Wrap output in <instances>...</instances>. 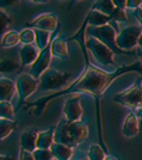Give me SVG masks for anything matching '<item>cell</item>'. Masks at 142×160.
<instances>
[{
    "label": "cell",
    "instance_id": "ba28073f",
    "mask_svg": "<svg viewBox=\"0 0 142 160\" xmlns=\"http://www.w3.org/2000/svg\"><path fill=\"white\" fill-rule=\"evenodd\" d=\"M54 141L56 143H61L71 148H74L78 146V143L73 140V138L71 136L69 133V121L65 117L57 123V126L55 127V135Z\"/></svg>",
    "mask_w": 142,
    "mask_h": 160
},
{
    "label": "cell",
    "instance_id": "74e56055",
    "mask_svg": "<svg viewBox=\"0 0 142 160\" xmlns=\"http://www.w3.org/2000/svg\"><path fill=\"white\" fill-rule=\"evenodd\" d=\"M137 117H139L140 120H142V107L139 108V113H137Z\"/></svg>",
    "mask_w": 142,
    "mask_h": 160
},
{
    "label": "cell",
    "instance_id": "8d00e7d4",
    "mask_svg": "<svg viewBox=\"0 0 142 160\" xmlns=\"http://www.w3.org/2000/svg\"><path fill=\"white\" fill-rule=\"evenodd\" d=\"M0 160H13V158H11V157H6V155H1V159Z\"/></svg>",
    "mask_w": 142,
    "mask_h": 160
},
{
    "label": "cell",
    "instance_id": "2e32d148",
    "mask_svg": "<svg viewBox=\"0 0 142 160\" xmlns=\"http://www.w3.org/2000/svg\"><path fill=\"white\" fill-rule=\"evenodd\" d=\"M16 91H17L16 82L7 78L1 77V79H0V99L1 102H10Z\"/></svg>",
    "mask_w": 142,
    "mask_h": 160
},
{
    "label": "cell",
    "instance_id": "52a82bcc",
    "mask_svg": "<svg viewBox=\"0 0 142 160\" xmlns=\"http://www.w3.org/2000/svg\"><path fill=\"white\" fill-rule=\"evenodd\" d=\"M38 85H40V81L35 79L31 74L22 73L20 75H18V78L16 80V86H17V92L20 100L27 99L30 94L34 93Z\"/></svg>",
    "mask_w": 142,
    "mask_h": 160
},
{
    "label": "cell",
    "instance_id": "f546056e",
    "mask_svg": "<svg viewBox=\"0 0 142 160\" xmlns=\"http://www.w3.org/2000/svg\"><path fill=\"white\" fill-rule=\"evenodd\" d=\"M0 23H1V33H6L5 31L7 30V28L11 25V17L6 13V11H4L1 8L0 11Z\"/></svg>",
    "mask_w": 142,
    "mask_h": 160
},
{
    "label": "cell",
    "instance_id": "5b68a950",
    "mask_svg": "<svg viewBox=\"0 0 142 160\" xmlns=\"http://www.w3.org/2000/svg\"><path fill=\"white\" fill-rule=\"evenodd\" d=\"M115 102L120 103L122 105L130 108H139L142 107V82L141 79L135 81L133 86H130L124 92L117 94L115 97Z\"/></svg>",
    "mask_w": 142,
    "mask_h": 160
},
{
    "label": "cell",
    "instance_id": "7c38bea8",
    "mask_svg": "<svg viewBox=\"0 0 142 160\" xmlns=\"http://www.w3.org/2000/svg\"><path fill=\"white\" fill-rule=\"evenodd\" d=\"M37 129H27V132L22 134L20 136V149H24L27 152H35L37 149V139H38Z\"/></svg>",
    "mask_w": 142,
    "mask_h": 160
},
{
    "label": "cell",
    "instance_id": "f35d334b",
    "mask_svg": "<svg viewBox=\"0 0 142 160\" xmlns=\"http://www.w3.org/2000/svg\"><path fill=\"white\" fill-rule=\"evenodd\" d=\"M105 160H118V159H117V158H115V157H112V155H106Z\"/></svg>",
    "mask_w": 142,
    "mask_h": 160
},
{
    "label": "cell",
    "instance_id": "6da1fadb",
    "mask_svg": "<svg viewBox=\"0 0 142 160\" xmlns=\"http://www.w3.org/2000/svg\"><path fill=\"white\" fill-rule=\"evenodd\" d=\"M112 80V77L109 72L99 69L97 67L88 65L82 77L78 80V82L71 87L72 92H88L95 96L100 94L109 82Z\"/></svg>",
    "mask_w": 142,
    "mask_h": 160
},
{
    "label": "cell",
    "instance_id": "8992f818",
    "mask_svg": "<svg viewBox=\"0 0 142 160\" xmlns=\"http://www.w3.org/2000/svg\"><path fill=\"white\" fill-rule=\"evenodd\" d=\"M142 35V28L140 25H131L122 30L116 37V44L121 50H130L137 46L139 38Z\"/></svg>",
    "mask_w": 142,
    "mask_h": 160
},
{
    "label": "cell",
    "instance_id": "e0dca14e",
    "mask_svg": "<svg viewBox=\"0 0 142 160\" xmlns=\"http://www.w3.org/2000/svg\"><path fill=\"white\" fill-rule=\"evenodd\" d=\"M50 151L54 154V158L56 160H72L73 159V148L61 143H56L50 147Z\"/></svg>",
    "mask_w": 142,
    "mask_h": 160
},
{
    "label": "cell",
    "instance_id": "ab89813d",
    "mask_svg": "<svg viewBox=\"0 0 142 160\" xmlns=\"http://www.w3.org/2000/svg\"><path fill=\"white\" fill-rule=\"evenodd\" d=\"M137 46L140 48H142V35L140 36V38H139V42H137Z\"/></svg>",
    "mask_w": 142,
    "mask_h": 160
},
{
    "label": "cell",
    "instance_id": "9a60e30c",
    "mask_svg": "<svg viewBox=\"0 0 142 160\" xmlns=\"http://www.w3.org/2000/svg\"><path fill=\"white\" fill-rule=\"evenodd\" d=\"M20 60L23 66H27V65H34L36 60L40 56V52H38V47L35 44H24L22 49H20Z\"/></svg>",
    "mask_w": 142,
    "mask_h": 160
},
{
    "label": "cell",
    "instance_id": "d4e9b609",
    "mask_svg": "<svg viewBox=\"0 0 142 160\" xmlns=\"http://www.w3.org/2000/svg\"><path fill=\"white\" fill-rule=\"evenodd\" d=\"M0 117L14 121V111L10 102H0Z\"/></svg>",
    "mask_w": 142,
    "mask_h": 160
},
{
    "label": "cell",
    "instance_id": "5bb4252c",
    "mask_svg": "<svg viewBox=\"0 0 142 160\" xmlns=\"http://www.w3.org/2000/svg\"><path fill=\"white\" fill-rule=\"evenodd\" d=\"M69 133L73 140L76 143H81L82 141L88 135V128L85 122L82 121H75V122H69Z\"/></svg>",
    "mask_w": 142,
    "mask_h": 160
},
{
    "label": "cell",
    "instance_id": "44dd1931",
    "mask_svg": "<svg viewBox=\"0 0 142 160\" xmlns=\"http://www.w3.org/2000/svg\"><path fill=\"white\" fill-rule=\"evenodd\" d=\"M16 128H17L16 121L1 118V120H0V139H1V140L6 139L7 136L12 133Z\"/></svg>",
    "mask_w": 142,
    "mask_h": 160
},
{
    "label": "cell",
    "instance_id": "9c48e42d",
    "mask_svg": "<svg viewBox=\"0 0 142 160\" xmlns=\"http://www.w3.org/2000/svg\"><path fill=\"white\" fill-rule=\"evenodd\" d=\"M51 56H53V54H51V48L50 47H47L46 49L41 50L38 59L36 60V62L31 67V73L30 74L34 77L35 79L38 80L43 75V73H46L48 71Z\"/></svg>",
    "mask_w": 142,
    "mask_h": 160
},
{
    "label": "cell",
    "instance_id": "836d02e7",
    "mask_svg": "<svg viewBox=\"0 0 142 160\" xmlns=\"http://www.w3.org/2000/svg\"><path fill=\"white\" fill-rule=\"evenodd\" d=\"M127 2H128V0H114L115 6L121 10H124V7H127Z\"/></svg>",
    "mask_w": 142,
    "mask_h": 160
},
{
    "label": "cell",
    "instance_id": "d590c367",
    "mask_svg": "<svg viewBox=\"0 0 142 160\" xmlns=\"http://www.w3.org/2000/svg\"><path fill=\"white\" fill-rule=\"evenodd\" d=\"M134 14H135V17L137 18V20L140 22V24L142 25V8L141 7L136 8L135 11H134Z\"/></svg>",
    "mask_w": 142,
    "mask_h": 160
},
{
    "label": "cell",
    "instance_id": "ac0fdd59",
    "mask_svg": "<svg viewBox=\"0 0 142 160\" xmlns=\"http://www.w3.org/2000/svg\"><path fill=\"white\" fill-rule=\"evenodd\" d=\"M55 128H50L46 132L38 134L37 139V148L40 149H50V147L54 145Z\"/></svg>",
    "mask_w": 142,
    "mask_h": 160
},
{
    "label": "cell",
    "instance_id": "8fae6325",
    "mask_svg": "<svg viewBox=\"0 0 142 160\" xmlns=\"http://www.w3.org/2000/svg\"><path fill=\"white\" fill-rule=\"evenodd\" d=\"M56 25H57V17L54 13L40 14L31 22V27H34L35 29L44 30L48 32L54 31L56 29Z\"/></svg>",
    "mask_w": 142,
    "mask_h": 160
},
{
    "label": "cell",
    "instance_id": "7402d4cb",
    "mask_svg": "<svg viewBox=\"0 0 142 160\" xmlns=\"http://www.w3.org/2000/svg\"><path fill=\"white\" fill-rule=\"evenodd\" d=\"M35 35H36V46L38 47V49L40 50L46 49L50 40V32L40 30V29H35Z\"/></svg>",
    "mask_w": 142,
    "mask_h": 160
},
{
    "label": "cell",
    "instance_id": "f1b7e54d",
    "mask_svg": "<svg viewBox=\"0 0 142 160\" xmlns=\"http://www.w3.org/2000/svg\"><path fill=\"white\" fill-rule=\"evenodd\" d=\"M18 68H19V65L14 61L8 60V59L1 60V73H10V72H13Z\"/></svg>",
    "mask_w": 142,
    "mask_h": 160
},
{
    "label": "cell",
    "instance_id": "ffe728a7",
    "mask_svg": "<svg viewBox=\"0 0 142 160\" xmlns=\"http://www.w3.org/2000/svg\"><path fill=\"white\" fill-rule=\"evenodd\" d=\"M51 54L56 56V58H61V59H66L68 56V49H67V42L61 38V37H57L51 43Z\"/></svg>",
    "mask_w": 142,
    "mask_h": 160
},
{
    "label": "cell",
    "instance_id": "4fadbf2b",
    "mask_svg": "<svg viewBox=\"0 0 142 160\" xmlns=\"http://www.w3.org/2000/svg\"><path fill=\"white\" fill-rule=\"evenodd\" d=\"M140 127H139V117L135 112H130L125 117L122 127V134L125 138H134L139 134Z\"/></svg>",
    "mask_w": 142,
    "mask_h": 160
},
{
    "label": "cell",
    "instance_id": "4316f807",
    "mask_svg": "<svg viewBox=\"0 0 142 160\" xmlns=\"http://www.w3.org/2000/svg\"><path fill=\"white\" fill-rule=\"evenodd\" d=\"M20 42L24 44H32L36 42V35H35V29H23L19 32Z\"/></svg>",
    "mask_w": 142,
    "mask_h": 160
},
{
    "label": "cell",
    "instance_id": "83f0119b",
    "mask_svg": "<svg viewBox=\"0 0 142 160\" xmlns=\"http://www.w3.org/2000/svg\"><path fill=\"white\" fill-rule=\"evenodd\" d=\"M34 154L35 160H53L55 159L54 154L50 149H40L37 148L35 152H32Z\"/></svg>",
    "mask_w": 142,
    "mask_h": 160
},
{
    "label": "cell",
    "instance_id": "7a4b0ae2",
    "mask_svg": "<svg viewBox=\"0 0 142 160\" xmlns=\"http://www.w3.org/2000/svg\"><path fill=\"white\" fill-rule=\"evenodd\" d=\"M86 46L90 49V52L92 53L95 61L103 68H105L109 73H111L114 69H116L115 60H114L115 53L106 44H104L101 41H99L95 37L88 36L87 41H86Z\"/></svg>",
    "mask_w": 142,
    "mask_h": 160
},
{
    "label": "cell",
    "instance_id": "1f68e13d",
    "mask_svg": "<svg viewBox=\"0 0 142 160\" xmlns=\"http://www.w3.org/2000/svg\"><path fill=\"white\" fill-rule=\"evenodd\" d=\"M19 160H35L34 154L31 153V152H27V151H24V149H20Z\"/></svg>",
    "mask_w": 142,
    "mask_h": 160
},
{
    "label": "cell",
    "instance_id": "3957f363",
    "mask_svg": "<svg viewBox=\"0 0 142 160\" xmlns=\"http://www.w3.org/2000/svg\"><path fill=\"white\" fill-rule=\"evenodd\" d=\"M71 79V74L57 69H48L40 78V91H54L62 88Z\"/></svg>",
    "mask_w": 142,
    "mask_h": 160
},
{
    "label": "cell",
    "instance_id": "30bf717a",
    "mask_svg": "<svg viewBox=\"0 0 142 160\" xmlns=\"http://www.w3.org/2000/svg\"><path fill=\"white\" fill-rule=\"evenodd\" d=\"M63 113L69 122L80 121V117L82 116V107L79 97L73 96L66 99L63 105Z\"/></svg>",
    "mask_w": 142,
    "mask_h": 160
},
{
    "label": "cell",
    "instance_id": "484cf974",
    "mask_svg": "<svg viewBox=\"0 0 142 160\" xmlns=\"http://www.w3.org/2000/svg\"><path fill=\"white\" fill-rule=\"evenodd\" d=\"M87 155L90 160H105L106 158L104 151L101 149L99 145H91L88 148Z\"/></svg>",
    "mask_w": 142,
    "mask_h": 160
},
{
    "label": "cell",
    "instance_id": "d6986e66",
    "mask_svg": "<svg viewBox=\"0 0 142 160\" xmlns=\"http://www.w3.org/2000/svg\"><path fill=\"white\" fill-rule=\"evenodd\" d=\"M111 22V17L106 16V14L101 13L99 11L92 10L91 13L88 16L87 23L90 24V27H103L106 25Z\"/></svg>",
    "mask_w": 142,
    "mask_h": 160
},
{
    "label": "cell",
    "instance_id": "d6a6232c",
    "mask_svg": "<svg viewBox=\"0 0 142 160\" xmlns=\"http://www.w3.org/2000/svg\"><path fill=\"white\" fill-rule=\"evenodd\" d=\"M142 4V0H128V2H127V7L129 8H139V7L141 6Z\"/></svg>",
    "mask_w": 142,
    "mask_h": 160
},
{
    "label": "cell",
    "instance_id": "603a6c76",
    "mask_svg": "<svg viewBox=\"0 0 142 160\" xmlns=\"http://www.w3.org/2000/svg\"><path fill=\"white\" fill-rule=\"evenodd\" d=\"M115 8H116L115 4L111 0H101V1H98V2H95V7H93V10L99 11V12L106 14V16H111V13L115 11Z\"/></svg>",
    "mask_w": 142,
    "mask_h": 160
},
{
    "label": "cell",
    "instance_id": "b9f144b4",
    "mask_svg": "<svg viewBox=\"0 0 142 160\" xmlns=\"http://www.w3.org/2000/svg\"><path fill=\"white\" fill-rule=\"evenodd\" d=\"M141 82H142V78H141Z\"/></svg>",
    "mask_w": 142,
    "mask_h": 160
},
{
    "label": "cell",
    "instance_id": "e575fe53",
    "mask_svg": "<svg viewBox=\"0 0 142 160\" xmlns=\"http://www.w3.org/2000/svg\"><path fill=\"white\" fill-rule=\"evenodd\" d=\"M72 160H90V158H88L87 154H85L84 152H78V153L73 157Z\"/></svg>",
    "mask_w": 142,
    "mask_h": 160
},
{
    "label": "cell",
    "instance_id": "60d3db41",
    "mask_svg": "<svg viewBox=\"0 0 142 160\" xmlns=\"http://www.w3.org/2000/svg\"><path fill=\"white\" fill-rule=\"evenodd\" d=\"M139 56H140V59L142 60V48H139Z\"/></svg>",
    "mask_w": 142,
    "mask_h": 160
},
{
    "label": "cell",
    "instance_id": "277c9868",
    "mask_svg": "<svg viewBox=\"0 0 142 160\" xmlns=\"http://www.w3.org/2000/svg\"><path fill=\"white\" fill-rule=\"evenodd\" d=\"M87 33L92 37H95L99 41H101L104 44H106L114 53L123 54V50H121L116 44V37L117 31L111 24H106L103 27H88Z\"/></svg>",
    "mask_w": 142,
    "mask_h": 160
},
{
    "label": "cell",
    "instance_id": "4dcf8cb0",
    "mask_svg": "<svg viewBox=\"0 0 142 160\" xmlns=\"http://www.w3.org/2000/svg\"><path fill=\"white\" fill-rule=\"evenodd\" d=\"M110 17H111V20L116 22V23H124V22H127V14L124 12V10L117 8V7L115 8V11L111 13Z\"/></svg>",
    "mask_w": 142,
    "mask_h": 160
},
{
    "label": "cell",
    "instance_id": "cb8c5ba5",
    "mask_svg": "<svg viewBox=\"0 0 142 160\" xmlns=\"http://www.w3.org/2000/svg\"><path fill=\"white\" fill-rule=\"evenodd\" d=\"M18 42H20L19 32L12 30V31H7L4 35L2 40H1V46L2 47H13L16 44H18Z\"/></svg>",
    "mask_w": 142,
    "mask_h": 160
}]
</instances>
